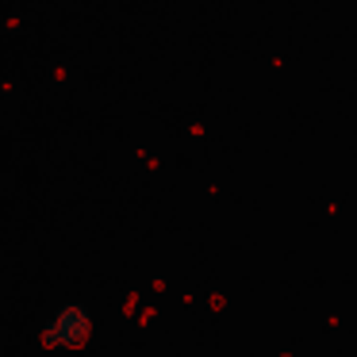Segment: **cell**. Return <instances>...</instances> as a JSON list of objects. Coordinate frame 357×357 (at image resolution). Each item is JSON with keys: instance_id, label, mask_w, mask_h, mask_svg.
<instances>
[{"instance_id": "obj_1", "label": "cell", "mask_w": 357, "mask_h": 357, "mask_svg": "<svg viewBox=\"0 0 357 357\" xmlns=\"http://www.w3.org/2000/svg\"><path fill=\"white\" fill-rule=\"evenodd\" d=\"M93 334V311L81 303H58L43 319V346L47 349H77Z\"/></svg>"}]
</instances>
